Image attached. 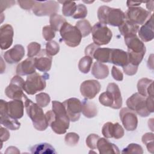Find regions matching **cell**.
<instances>
[{
    "mask_svg": "<svg viewBox=\"0 0 154 154\" xmlns=\"http://www.w3.org/2000/svg\"><path fill=\"white\" fill-rule=\"evenodd\" d=\"M35 58H28L16 67V72L20 76L29 75L35 72Z\"/></svg>",
    "mask_w": 154,
    "mask_h": 154,
    "instance_id": "obj_22",
    "label": "cell"
},
{
    "mask_svg": "<svg viewBox=\"0 0 154 154\" xmlns=\"http://www.w3.org/2000/svg\"><path fill=\"white\" fill-rule=\"evenodd\" d=\"M152 79L146 78L140 79L137 83L138 93L144 97H153V88Z\"/></svg>",
    "mask_w": 154,
    "mask_h": 154,
    "instance_id": "obj_24",
    "label": "cell"
},
{
    "mask_svg": "<svg viewBox=\"0 0 154 154\" xmlns=\"http://www.w3.org/2000/svg\"><path fill=\"white\" fill-rule=\"evenodd\" d=\"M109 63H112L116 66L122 67L126 66L129 63L127 52L119 49H111Z\"/></svg>",
    "mask_w": 154,
    "mask_h": 154,
    "instance_id": "obj_21",
    "label": "cell"
},
{
    "mask_svg": "<svg viewBox=\"0 0 154 154\" xmlns=\"http://www.w3.org/2000/svg\"><path fill=\"white\" fill-rule=\"evenodd\" d=\"M128 59L129 63L132 64L135 66H138L140 63L143 59V57L145 55L146 52H140V53H135L132 52L129 50H128Z\"/></svg>",
    "mask_w": 154,
    "mask_h": 154,
    "instance_id": "obj_36",
    "label": "cell"
},
{
    "mask_svg": "<svg viewBox=\"0 0 154 154\" xmlns=\"http://www.w3.org/2000/svg\"><path fill=\"white\" fill-rule=\"evenodd\" d=\"M60 33L66 45L72 48L78 46L82 37L79 29L75 26H72L67 22L61 26Z\"/></svg>",
    "mask_w": 154,
    "mask_h": 154,
    "instance_id": "obj_5",
    "label": "cell"
},
{
    "mask_svg": "<svg viewBox=\"0 0 154 154\" xmlns=\"http://www.w3.org/2000/svg\"><path fill=\"white\" fill-rule=\"evenodd\" d=\"M142 142L146 144L147 150L153 153L154 147H153V134L152 132L146 133L142 137Z\"/></svg>",
    "mask_w": 154,
    "mask_h": 154,
    "instance_id": "obj_38",
    "label": "cell"
},
{
    "mask_svg": "<svg viewBox=\"0 0 154 154\" xmlns=\"http://www.w3.org/2000/svg\"><path fill=\"white\" fill-rule=\"evenodd\" d=\"M45 50L47 54L52 57L58 54L60 51V46L55 41L51 40L46 43Z\"/></svg>",
    "mask_w": 154,
    "mask_h": 154,
    "instance_id": "obj_39",
    "label": "cell"
},
{
    "mask_svg": "<svg viewBox=\"0 0 154 154\" xmlns=\"http://www.w3.org/2000/svg\"><path fill=\"white\" fill-rule=\"evenodd\" d=\"M59 9V5L55 1H35L32 8V12L37 16H51L57 13Z\"/></svg>",
    "mask_w": 154,
    "mask_h": 154,
    "instance_id": "obj_10",
    "label": "cell"
},
{
    "mask_svg": "<svg viewBox=\"0 0 154 154\" xmlns=\"http://www.w3.org/2000/svg\"><path fill=\"white\" fill-rule=\"evenodd\" d=\"M63 3L62 13L65 16H72L76 11L77 5L73 1H60Z\"/></svg>",
    "mask_w": 154,
    "mask_h": 154,
    "instance_id": "obj_34",
    "label": "cell"
},
{
    "mask_svg": "<svg viewBox=\"0 0 154 154\" xmlns=\"http://www.w3.org/2000/svg\"><path fill=\"white\" fill-rule=\"evenodd\" d=\"M24 105L22 100H13L7 102L6 109L7 114L11 117L19 119L23 116Z\"/></svg>",
    "mask_w": 154,
    "mask_h": 154,
    "instance_id": "obj_19",
    "label": "cell"
},
{
    "mask_svg": "<svg viewBox=\"0 0 154 154\" xmlns=\"http://www.w3.org/2000/svg\"><path fill=\"white\" fill-rule=\"evenodd\" d=\"M119 116L122 124L128 131H133L136 129L138 125V118L137 114L127 108H123L120 109Z\"/></svg>",
    "mask_w": 154,
    "mask_h": 154,
    "instance_id": "obj_12",
    "label": "cell"
},
{
    "mask_svg": "<svg viewBox=\"0 0 154 154\" xmlns=\"http://www.w3.org/2000/svg\"><path fill=\"white\" fill-rule=\"evenodd\" d=\"M106 90L111 93L114 100V103L112 108L116 109H120L122 105V97L119 86L114 82L109 83L107 86Z\"/></svg>",
    "mask_w": 154,
    "mask_h": 154,
    "instance_id": "obj_26",
    "label": "cell"
},
{
    "mask_svg": "<svg viewBox=\"0 0 154 154\" xmlns=\"http://www.w3.org/2000/svg\"><path fill=\"white\" fill-rule=\"evenodd\" d=\"M75 26L79 29L82 37L88 35L91 32L92 27L90 23L86 19H82L78 21L76 23Z\"/></svg>",
    "mask_w": 154,
    "mask_h": 154,
    "instance_id": "obj_33",
    "label": "cell"
},
{
    "mask_svg": "<svg viewBox=\"0 0 154 154\" xmlns=\"http://www.w3.org/2000/svg\"><path fill=\"white\" fill-rule=\"evenodd\" d=\"M52 61V57L47 54L45 49H42L35 58V68L40 72H47L51 68Z\"/></svg>",
    "mask_w": 154,
    "mask_h": 154,
    "instance_id": "obj_18",
    "label": "cell"
},
{
    "mask_svg": "<svg viewBox=\"0 0 154 154\" xmlns=\"http://www.w3.org/2000/svg\"><path fill=\"white\" fill-rule=\"evenodd\" d=\"M5 153H20V152L18 150L17 148H16V147L10 146V147H8L7 149V150L5 151Z\"/></svg>",
    "mask_w": 154,
    "mask_h": 154,
    "instance_id": "obj_52",
    "label": "cell"
},
{
    "mask_svg": "<svg viewBox=\"0 0 154 154\" xmlns=\"http://www.w3.org/2000/svg\"><path fill=\"white\" fill-rule=\"evenodd\" d=\"M28 54L27 56L28 58H33L37 55L41 51V45L37 42H31L28 46Z\"/></svg>",
    "mask_w": 154,
    "mask_h": 154,
    "instance_id": "obj_40",
    "label": "cell"
},
{
    "mask_svg": "<svg viewBox=\"0 0 154 154\" xmlns=\"http://www.w3.org/2000/svg\"><path fill=\"white\" fill-rule=\"evenodd\" d=\"M100 137L95 134H90L86 138L85 143L87 146L91 150L97 149V143Z\"/></svg>",
    "mask_w": 154,
    "mask_h": 154,
    "instance_id": "obj_45",
    "label": "cell"
},
{
    "mask_svg": "<svg viewBox=\"0 0 154 154\" xmlns=\"http://www.w3.org/2000/svg\"><path fill=\"white\" fill-rule=\"evenodd\" d=\"M13 28L9 24H4L0 28V46L2 50L7 49L13 43Z\"/></svg>",
    "mask_w": 154,
    "mask_h": 154,
    "instance_id": "obj_16",
    "label": "cell"
},
{
    "mask_svg": "<svg viewBox=\"0 0 154 154\" xmlns=\"http://www.w3.org/2000/svg\"><path fill=\"white\" fill-rule=\"evenodd\" d=\"M66 22V19L61 15L55 13L50 16V26L55 31H60L63 24Z\"/></svg>",
    "mask_w": 154,
    "mask_h": 154,
    "instance_id": "obj_32",
    "label": "cell"
},
{
    "mask_svg": "<svg viewBox=\"0 0 154 154\" xmlns=\"http://www.w3.org/2000/svg\"><path fill=\"white\" fill-rule=\"evenodd\" d=\"M25 55V49L22 45H16L4 54L5 60L9 64L19 63Z\"/></svg>",
    "mask_w": 154,
    "mask_h": 154,
    "instance_id": "obj_17",
    "label": "cell"
},
{
    "mask_svg": "<svg viewBox=\"0 0 154 154\" xmlns=\"http://www.w3.org/2000/svg\"><path fill=\"white\" fill-rule=\"evenodd\" d=\"M25 81L20 76L16 75L11 79L10 84L5 90V95L13 100H22L26 96L23 93Z\"/></svg>",
    "mask_w": 154,
    "mask_h": 154,
    "instance_id": "obj_8",
    "label": "cell"
},
{
    "mask_svg": "<svg viewBox=\"0 0 154 154\" xmlns=\"http://www.w3.org/2000/svg\"><path fill=\"white\" fill-rule=\"evenodd\" d=\"M138 67L137 66H135L132 64L128 63L126 66L123 67V70L125 72V74L129 76H132L135 75L138 70Z\"/></svg>",
    "mask_w": 154,
    "mask_h": 154,
    "instance_id": "obj_47",
    "label": "cell"
},
{
    "mask_svg": "<svg viewBox=\"0 0 154 154\" xmlns=\"http://www.w3.org/2000/svg\"><path fill=\"white\" fill-rule=\"evenodd\" d=\"M17 3L22 8L28 10L31 8L32 9L35 1H17Z\"/></svg>",
    "mask_w": 154,
    "mask_h": 154,
    "instance_id": "obj_49",
    "label": "cell"
},
{
    "mask_svg": "<svg viewBox=\"0 0 154 154\" xmlns=\"http://www.w3.org/2000/svg\"><path fill=\"white\" fill-rule=\"evenodd\" d=\"M79 140L78 134L75 132L67 133L64 138L65 143L69 146H74L78 144Z\"/></svg>",
    "mask_w": 154,
    "mask_h": 154,
    "instance_id": "obj_42",
    "label": "cell"
},
{
    "mask_svg": "<svg viewBox=\"0 0 154 154\" xmlns=\"http://www.w3.org/2000/svg\"><path fill=\"white\" fill-rule=\"evenodd\" d=\"M49 79V75H40L35 72L28 75L23 85V91L28 94L32 95L38 91L43 90L46 85V81Z\"/></svg>",
    "mask_w": 154,
    "mask_h": 154,
    "instance_id": "obj_4",
    "label": "cell"
},
{
    "mask_svg": "<svg viewBox=\"0 0 154 154\" xmlns=\"http://www.w3.org/2000/svg\"><path fill=\"white\" fill-rule=\"evenodd\" d=\"M111 75L113 78L118 81H122L123 79V73L115 66H112L111 70Z\"/></svg>",
    "mask_w": 154,
    "mask_h": 154,
    "instance_id": "obj_48",
    "label": "cell"
},
{
    "mask_svg": "<svg viewBox=\"0 0 154 154\" xmlns=\"http://www.w3.org/2000/svg\"><path fill=\"white\" fill-rule=\"evenodd\" d=\"M91 74L97 79H105L109 75L108 67L103 63L96 61L93 65Z\"/></svg>",
    "mask_w": 154,
    "mask_h": 154,
    "instance_id": "obj_28",
    "label": "cell"
},
{
    "mask_svg": "<svg viewBox=\"0 0 154 154\" xmlns=\"http://www.w3.org/2000/svg\"><path fill=\"white\" fill-rule=\"evenodd\" d=\"M138 35L142 42H150L153 39V15L138 29Z\"/></svg>",
    "mask_w": 154,
    "mask_h": 154,
    "instance_id": "obj_20",
    "label": "cell"
},
{
    "mask_svg": "<svg viewBox=\"0 0 154 154\" xmlns=\"http://www.w3.org/2000/svg\"><path fill=\"white\" fill-rule=\"evenodd\" d=\"M128 108L134 111L141 117H147L150 114L147 106L146 97L143 96L138 93H135L126 100Z\"/></svg>",
    "mask_w": 154,
    "mask_h": 154,
    "instance_id": "obj_6",
    "label": "cell"
},
{
    "mask_svg": "<svg viewBox=\"0 0 154 154\" xmlns=\"http://www.w3.org/2000/svg\"><path fill=\"white\" fill-rule=\"evenodd\" d=\"M141 2H135V1H127V6L128 7H137L139 5L141 4Z\"/></svg>",
    "mask_w": 154,
    "mask_h": 154,
    "instance_id": "obj_53",
    "label": "cell"
},
{
    "mask_svg": "<svg viewBox=\"0 0 154 154\" xmlns=\"http://www.w3.org/2000/svg\"><path fill=\"white\" fill-rule=\"evenodd\" d=\"M97 17L100 23L113 26H120L126 20L125 13L120 9L106 5L98 8Z\"/></svg>",
    "mask_w": 154,
    "mask_h": 154,
    "instance_id": "obj_2",
    "label": "cell"
},
{
    "mask_svg": "<svg viewBox=\"0 0 154 154\" xmlns=\"http://www.w3.org/2000/svg\"><path fill=\"white\" fill-rule=\"evenodd\" d=\"M153 1H150L147 2V5H146V7L149 10V11H153Z\"/></svg>",
    "mask_w": 154,
    "mask_h": 154,
    "instance_id": "obj_54",
    "label": "cell"
},
{
    "mask_svg": "<svg viewBox=\"0 0 154 154\" xmlns=\"http://www.w3.org/2000/svg\"><path fill=\"white\" fill-rule=\"evenodd\" d=\"M7 102L1 99L0 100V112H1V124L5 128L12 130H17L20 126V123L17 119L10 116L6 109Z\"/></svg>",
    "mask_w": 154,
    "mask_h": 154,
    "instance_id": "obj_14",
    "label": "cell"
},
{
    "mask_svg": "<svg viewBox=\"0 0 154 154\" xmlns=\"http://www.w3.org/2000/svg\"><path fill=\"white\" fill-rule=\"evenodd\" d=\"M82 112L87 118H93L97 114V108L96 104L87 99L82 101Z\"/></svg>",
    "mask_w": 154,
    "mask_h": 154,
    "instance_id": "obj_30",
    "label": "cell"
},
{
    "mask_svg": "<svg viewBox=\"0 0 154 154\" xmlns=\"http://www.w3.org/2000/svg\"><path fill=\"white\" fill-rule=\"evenodd\" d=\"M52 110L45 114L49 126L57 134H63L69 127L70 120L63 103L54 100L52 102Z\"/></svg>",
    "mask_w": 154,
    "mask_h": 154,
    "instance_id": "obj_1",
    "label": "cell"
},
{
    "mask_svg": "<svg viewBox=\"0 0 154 154\" xmlns=\"http://www.w3.org/2000/svg\"><path fill=\"white\" fill-rule=\"evenodd\" d=\"M87 15V9L85 5L79 4L77 5L76 10L74 14L72 16L73 19H84Z\"/></svg>",
    "mask_w": 154,
    "mask_h": 154,
    "instance_id": "obj_44",
    "label": "cell"
},
{
    "mask_svg": "<svg viewBox=\"0 0 154 154\" xmlns=\"http://www.w3.org/2000/svg\"><path fill=\"white\" fill-rule=\"evenodd\" d=\"M111 49L108 48H97L92 55V58H94L99 63H109Z\"/></svg>",
    "mask_w": 154,
    "mask_h": 154,
    "instance_id": "obj_29",
    "label": "cell"
},
{
    "mask_svg": "<svg viewBox=\"0 0 154 154\" xmlns=\"http://www.w3.org/2000/svg\"><path fill=\"white\" fill-rule=\"evenodd\" d=\"M101 85L99 81L94 79L86 80L80 86L81 94L87 99H93L100 91Z\"/></svg>",
    "mask_w": 154,
    "mask_h": 154,
    "instance_id": "obj_13",
    "label": "cell"
},
{
    "mask_svg": "<svg viewBox=\"0 0 154 154\" xmlns=\"http://www.w3.org/2000/svg\"><path fill=\"white\" fill-rule=\"evenodd\" d=\"M92 38L94 44L97 46L107 45L111 41L112 34L106 25L99 22L96 23L91 29Z\"/></svg>",
    "mask_w": 154,
    "mask_h": 154,
    "instance_id": "obj_7",
    "label": "cell"
},
{
    "mask_svg": "<svg viewBox=\"0 0 154 154\" xmlns=\"http://www.w3.org/2000/svg\"><path fill=\"white\" fill-rule=\"evenodd\" d=\"M98 47H99V46L96 45L94 43L90 44L85 49V55H87V56H89V57H91L92 55H93V53L94 52L95 49Z\"/></svg>",
    "mask_w": 154,
    "mask_h": 154,
    "instance_id": "obj_50",
    "label": "cell"
},
{
    "mask_svg": "<svg viewBox=\"0 0 154 154\" xmlns=\"http://www.w3.org/2000/svg\"><path fill=\"white\" fill-rule=\"evenodd\" d=\"M97 149L100 154L107 153H120L117 146L110 143L105 138H100L97 143Z\"/></svg>",
    "mask_w": 154,
    "mask_h": 154,
    "instance_id": "obj_25",
    "label": "cell"
},
{
    "mask_svg": "<svg viewBox=\"0 0 154 154\" xmlns=\"http://www.w3.org/2000/svg\"><path fill=\"white\" fill-rule=\"evenodd\" d=\"M119 29L120 34L124 36V37H127L136 35L139 29V25L133 23L126 19L125 21L119 26Z\"/></svg>",
    "mask_w": 154,
    "mask_h": 154,
    "instance_id": "obj_27",
    "label": "cell"
},
{
    "mask_svg": "<svg viewBox=\"0 0 154 154\" xmlns=\"http://www.w3.org/2000/svg\"><path fill=\"white\" fill-rule=\"evenodd\" d=\"M125 42L128 47V50L135 53L146 52V49L144 44L137 35L125 37Z\"/></svg>",
    "mask_w": 154,
    "mask_h": 154,
    "instance_id": "obj_23",
    "label": "cell"
},
{
    "mask_svg": "<svg viewBox=\"0 0 154 154\" xmlns=\"http://www.w3.org/2000/svg\"><path fill=\"white\" fill-rule=\"evenodd\" d=\"M24 98L25 99V107L26 113L31 119L34 128L40 131L46 129L49 125L42 107L28 99L26 96Z\"/></svg>",
    "mask_w": 154,
    "mask_h": 154,
    "instance_id": "obj_3",
    "label": "cell"
},
{
    "mask_svg": "<svg viewBox=\"0 0 154 154\" xmlns=\"http://www.w3.org/2000/svg\"><path fill=\"white\" fill-rule=\"evenodd\" d=\"M31 152L34 154H53L56 153L55 149L50 144L46 143L37 144L30 149Z\"/></svg>",
    "mask_w": 154,
    "mask_h": 154,
    "instance_id": "obj_31",
    "label": "cell"
},
{
    "mask_svg": "<svg viewBox=\"0 0 154 154\" xmlns=\"http://www.w3.org/2000/svg\"><path fill=\"white\" fill-rule=\"evenodd\" d=\"M99 100V102L105 106L112 108L114 103L112 97L108 91H106L105 92H103L100 94Z\"/></svg>",
    "mask_w": 154,
    "mask_h": 154,
    "instance_id": "obj_37",
    "label": "cell"
},
{
    "mask_svg": "<svg viewBox=\"0 0 154 154\" xmlns=\"http://www.w3.org/2000/svg\"><path fill=\"white\" fill-rule=\"evenodd\" d=\"M35 100L37 104L40 107H46L48 105L51 101L50 96L45 93H40L36 95Z\"/></svg>",
    "mask_w": 154,
    "mask_h": 154,
    "instance_id": "obj_41",
    "label": "cell"
},
{
    "mask_svg": "<svg viewBox=\"0 0 154 154\" xmlns=\"http://www.w3.org/2000/svg\"><path fill=\"white\" fill-rule=\"evenodd\" d=\"M69 120L73 122L78 121L82 112V103L77 98H69L63 102Z\"/></svg>",
    "mask_w": 154,
    "mask_h": 154,
    "instance_id": "obj_11",
    "label": "cell"
},
{
    "mask_svg": "<svg viewBox=\"0 0 154 154\" xmlns=\"http://www.w3.org/2000/svg\"><path fill=\"white\" fill-rule=\"evenodd\" d=\"M126 19L136 25H143L152 16L149 11L140 7H129L125 13Z\"/></svg>",
    "mask_w": 154,
    "mask_h": 154,
    "instance_id": "obj_9",
    "label": "cell"
},
{
    "mask_svg": "<svg viewBox=\"0 0 154 154\" xmlns=\"http://www.w3.org/2000/svg\"><path fill=\"white\" fill-rule=\"evenodd\" d=\"M102 135L106 138H114L116 140L122 138L125 131L122 126L119 123L106 122L102 128Z\"/></svg>",
    "mask_w": 154,
    "mask_h": 154,
    "instance_id": "obj_15",
    "label": "cell"
},
{
    "mask_svg": "<svg viewBox=\"0 0 154 154\" xmlns=\"http://www.w3.org/2000/svg\"><path fill=\"white\" fill-rule=\"evenodd\" d=\"M122 153H132L142 154L143 153V150L140 145L136 143H131L126 148L123 149Z\"/></svg>",
    "mask_w": 154,
    "mask_h": 154,
    "instance_id": "obj_43",
    "label": "cell"
},
{
    "mask_svg": "<svg viewBox=\"0 0 154 154\" xmlns=\"http://www.w3.org/2000/svg\"><path fill=\"white\" fill-rule=\"evenodd\" d=\"M42 34L45 40L48 42L51 41L55 35V31L50 25H46L43 28Z\"/></svg>",
    "mask_w": 154,
    "mask_h": 154,
    "instance_id": "obj_46",
    "label": "cell"
},
{
    "mask_svg": "<svg viewBox=\"0 0 154 154\" xmlns=\"http://www.w3.org/2000/svg\"><path fill=\"white\" fill-rule=\"evenodd\" d=\"M10 137V133L7 129L4 128L3 127H1V145L4 141H7Z\"/></svg>",
    "mask_w": 154,
    "mask_h": 154,
    "instance_id": "obj_51",
    "label": "cell"
},
{
    "mask_svg": "<svg viewBox=\"0 0 154 154\" xmlns=\"http://www.w3.org/2000/svg\"><path fill=\"white\" fill-rule=\"evenodd\" d=\"M93 63V58L89 56H84L79 61L78 69L83 73H87L90 69Z\"/></svg>",
    "mask_w": 154,
    "mask_h": 154,
    "instance_id": "obj_35",
    "label": "cell"
}]
</instances>
